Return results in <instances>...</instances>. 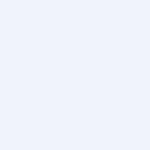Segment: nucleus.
Returning a JSON list of instances; mask_svg holds the SVG:
<instances>
[]
</instances>
